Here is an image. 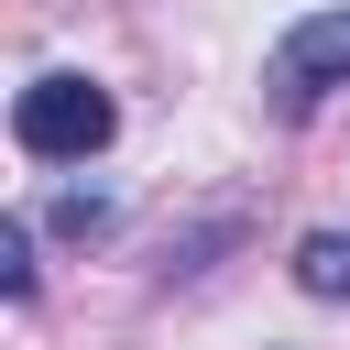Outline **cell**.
I'll list each match as a JSON object with an SVG mask.
<instances>
[{
	"label": "cell",
	"mask_w": 350,
	"mask_h": 350,
	"mask_svg": "<svg viewBox=\"0 0 350 350\" xmlns=\"http://www.w3.org/2000/svg\"><path fill=\"white\" fill-rule=\"evenodd\" d=\"M339 77H350V11H317V22H295V33L273 44V109H284V120H306Z\"/></svg>",
	"instance_id": "cell-2"
},
{
	"label": "cell",
	"mask_w": 350,
	"mask_h": 350,
	"mask_svg": "<svg viewBox=\"0 0 350 350\" xmlns=\"http://www.w3.org/2000/svg\"><path fill=\"white\" fill-rule=\"evenodd\" d=\"M0 284H11V295H33V230H22V219L0 230Z\"/></svg>",
	"instance_id": "cell-4"
},
{
	"label": "cell",
	"mask_w": 350,
	"mask_h": 350,
	"mask_svg": "<svg viewBox=\"0 0 350 350\" xmlns=\"http://www.w3.org/2000/svg\"><path fill=\"white\" fill-rule=\"evenodd\" d=\"M11 131H22L33 164H88V153L120 131V98H109L98 77H33L22 109H11Z\"/></svg>",
	"instance_id": "cell-1"
},
{
	"label": "cell",
	"mask_w": 350,
	"mask_h": 350,
	"mask_svg": "<svg viewBox=\"0 0 350 350\" xmlns=\"http://www.w3.org/2000/svg\"><path fill=\"white\" fill-rule=\"evenodd\" d=\"M295 284H306V295H350V241H339V230H306V241H295Z\"/></svg>",
	"instance_id": "cell-3"
}]
</instances>
